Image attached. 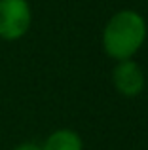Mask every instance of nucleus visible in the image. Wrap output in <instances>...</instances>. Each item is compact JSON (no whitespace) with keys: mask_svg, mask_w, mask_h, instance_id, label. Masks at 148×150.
<instances>
[{"mask_svg":"<svg viewBox=\"0 0 148 150\" xmlns=\"http://www.w3.org/2000/svg\"><path fill=\"white\" fill-rule=\"evenodd\" d=\"M40 146L42 150H84V143L82 137L72 129H57Z\"/></svg>","mask_w":148,"mask_h":150,"instance_id":"4","label":"nucleus"},{"mask_svg":"<svg viewBox=\"0 0 148 150\" xmlns=\"http://www.w3.org/2000/svg\"><path fill=\"white\" fill-rule=\"evenodd\" d=\"M13 150H42V146L36 144V143H21V144H17Z\"/></svg>","mask_w":148,"mask_h":150,"instance_id":"5","label":"nucleus"},{"mask_svg":"<svg viewBox=\"0 0 148 150\" xmlns=\"http://www.w3.org/2000/svg\"><path fill=\"white\" fill-rule=\"evenodd\" d=\"M112 82L123 97H137L144 88V72L131 59L118 61L112 72Z\"/></svg>","mask_w":148,"mask_h":150,"instance_id":"3","label":"nucleus"},{"mask_svg":"<svg viewBox=\"0 0 148 150\" xmlns=\"http://www.w3.org/2000/svg\"><path fill=\"white\" fill-rule=\"evenodd\" d=\"M146 40V23L141 13L122 10L108 19L103 30V48L116 61L131 59Z\"/></svg>","mask_w":148,"mask_h":150,"instance_id":"1","label":"nucleus"},{"mask_svg":"<svg viewBox=\"0 0 148 150\" xmlns=\"http://www.w3.org/2000/svg\"><path fill=\"white\" fill-rule=\"evenodd\" d=\"M32 10L29 0H0V38L15 42L29 33Z\"/></svg>","mask_w":148,"mask_h":150,"instance_id":"2","label":"nucleus"}]
</instances>
